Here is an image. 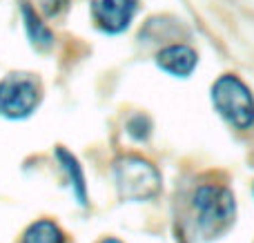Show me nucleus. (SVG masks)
<instances>
[{"mask_svg": "<svg viewBox=\"0 0 254 243\" xmlns=\"http://www.w3.org/2000/svg\"><path fill=\"white\" fill-rule=\"evenodd\" d=\"M212 103L216 112L237 129L254 125V96L246 83L234 74H223L212 85Z\"/></svg>", "mask_w": 254, "mask_h": 243, "instance_id": "nucleus-3", "label": "nucleus"}, {"mask_svg": "<svg viewBox=\"0 0 254 243\" xmlns=\"http://www.w3.org/2000/svg\"><path fill=\"white\" fill-rule=\"evenodd\" d=\"M198 56L190 45L183 43H174L163 47L161 52L156 54V65L161 67L165 74L176 76V78H188L192 76V71L196 69Z\"/></svg>", "mask_w": 254, "mask_h": 243, "instance_id": "nucleus-6", "label": "nucleus"}, {"mask_svg": "<svg viewBox=\"0 0 254 243\" xmlns=\"http://www.w3.org/2000/svg\"><path fill=\"white\" fill-rule=\"evenodd\" d=\"M127 132H129V136L138 138V141H140V138H147L149 132H152V123H149L147 116L136 114L134 119L127 123Z\"/></svg>", "mask_w": 254, "mask_h": 243, "instance_id": "nucleus-10", "label": "nucleus"}, {"mask_svg": "<svg viewBox=\"0 0 254 243\" xmlns=\"http://www.w3.org/2000/svg\"><path fill=\"white\" fill-rule=\"evenodd\" d=\"M136 0H92V16L105 34H123L136 16Z\"/></svg>", "mask_w": 254, "mask_h": 243, "instance_id": "nucleus-5", "label": "nucleus"}, {"mask_svg": "<svg viewBox=\"0 0 254 243\" xmlns=\"http://www.w3.org/2000/svg\"><path fill=\"white\" fill-rule=\"evenodd\" d=\"M119 196L125 203H145L161 194L163 179L156 165L138 154H123L112 165Z\"/></svg>", "mask_w": 254, "mask_h": 243, "instance_id": "nucleus-2", "label": "nucleus"}, {"mask_svg": "<svg viewBox=\"0 0 254 243\" xmlns=\"http://www.w3.org/2000/svg\"><path fill=\"white\" fill-rule=\"evenodd\" d=\"M22 20H25V31L29 36L31 45L38 49H49L54 45V36L49 31V27L45 25L43 20L38 18V13L29 7V4H22Z\"/></svg>", "mask_w": 254, "mask_h": 243, "instance_id": "nucleus-8", "label": "nucleus"}, {"mask_svg": "<svg viewBox=\"0 0 254 243\" xmlns=\"http://www.w3.org/2000/svg\"><path fill=\"white\" fill-rule=\"evenodd\" d=\"M65 237H63L61 228L56 226L49 219H40V221L31 223L25 230L20 243H63Z\"/></svg>", "mask_w": 254, "mask_h": 243, "instance_id": "nucleus-9", "label": "nucleus"}, {"mask_svg": "<svg viewBox=\"0 0 254 243\" xmlns=\"http://www.w3.org/2000/svg\"><path fill=\"white\" fill-rule=\"evenodd\" d=\"M101 243H123V241H119V239H114V237H110V239H103Z\"/></svg>", "mask_w": 254, "mask_h": 243, "instance_id": "nucleus-12", "label": "nucleus"}, {"mask_svg": "<svg viewBox=\"0 0 254 243\" xmlns=\"http://www.w3.org/2000/svg\"><path fill=\"white\" fill-rule=\"evenodd\" d=\"M43 87L34 74L16 71L7 74L0 80V116L11 121H20L34 114L40 105Z\"/></svg>", "mask_w": 254, "mask_h": 243, "instance_id": "nucleus-4", "label": "nucleus"}, {"mask_svg": "<svg viewBox=\"0 0 254 243\" xmlns=\"http://www.w3.org/2000/svg\"><path fill=\"white\" fill-rule=\"evenodd\" d=\"M194 223L201 239H219L232 228L237 219V203L230 187L205 183L198 185L192 196Z\"/></svg>", "mask_w": 254, "mask_h": 243, "instance_id": "nucleus-1", "label": "nucleus"}, {"mask_svg": "<svg viewBox=\"0 0 254 243\" xmlns=\"http://www.w3.org/2000/svg\"><path fill=\"white\" fill-rule=\"evenodd\" d=\"M56 159L61 161L63 172L67 174L69 185L74 187V196H76V201H78V205H87V185H85L83 170H80L76 156L71 154V152H67L65 147H58V150H56Z\"/></svg>", "mask_w": 254, "mask_h": 243, "instance_id": "nucleus-7", "label": "nucleus"}, {"mask_svg": "<svg viewBox=\"0 0 254 243\" xmlns=\"http://www.w3.org/2000/svg\"><path fill=\"white\" fill-rule=\"evenodd\" d=\"M40 2H43V7H45V11L47 13H56L58 9H61L63 0H40Z\"/></svg>", "mask_w": 254, "mask_h": 243, "instance_id": "nucleus-11", "label": "nucleus"}]
</instances>
